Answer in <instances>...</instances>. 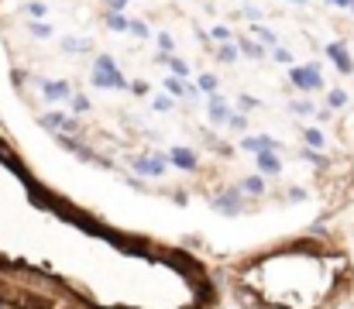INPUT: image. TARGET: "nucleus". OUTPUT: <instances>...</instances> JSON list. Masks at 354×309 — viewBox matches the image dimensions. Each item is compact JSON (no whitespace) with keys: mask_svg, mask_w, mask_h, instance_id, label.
<instances>
[{"mask_svg":"<svg viewBox=\"0 0 354 309\" xmlns=\"http://www.w3.org/2000/svg\"><path fill=\"white\" fill-rule=\"evenodd\" d=\"M93 86H100V90H124L127 86L111 55H100L97 59V66H93Z\"/></svg>","mask_w":354,"mask_h":309,"instance_id":"nucleus-1","label":"nucleus"},{"mask_svg":"<svg viewBox=\"0 0 354 309\" xmlns=\"http://www.w3.org/2000/svg\"><path fill=\"white\" fill-rule=\"evenodd\" d=\"M289 79H292L299 90H317V86H324V79H320V69H317V66H296V69L289 73Z\"/></svg>","mask_w":354,"mask_h":309,"instance_id":"nucleus-2","label":"nucleus"},{"mask_svg":"<svg viewBox=\"0 0 354 309\" xmlns=\"http://www.w3.org/2000/svg\"><path fill=\"white\" fill-rule=\"evenodd\" d=\"M134 169L145 172V176H162L165 172V158L155 155V158H134Z\"/></svg>","mask_w":354,"mask_h":309,"instance_id":"nucleus-3","label":"nucleus"},{"mask_svg":"<svg viewBox=\"0 0 354 309\" xmlns=\"http://www.w3.org/2000/svg\"><path fill=\"white\" fill-rule=\"evenodd\" d=\"M93 45H90V38H62V52L66 55H86Z\"/></svg>","mask_w":354,"mask_h":309,"instance_id":"nucleus-4","label":"nucleus"},{"mask_svg":"<svg viewBox=\"0 0 354 309\" xmlns=\"http://www.w3.org/2000/svg\"><path fill=\"white\" fill-rule=\"evenodd\" d=\"M258 169H261V172H268V176H275V172L282 169V162L272 155V148H261V151H258Z\"/></svg>","mask_w":354,"mask_h":309,"instance_id":"nucleus-5","label":"nucleus"},{"mask_svg":"<svg viewBox=\"0 0 354 309\" xmlns=\"http://www.w3.org/2000/svg\"><path fill=\"white\" fill-rule=\"evenodd\" d=\"M172 165L179 169H196V155L189 148H172Z\"/></svg>","mask_w":354,"mask_h":309,"instance_id":"nucleus-6","label":"nucleus"},{"mask_svg":"<svg viewBox=\"0 0 354 309\" xmlns=\"http://www.w3.org/2000/svg\"><path fill=\"white\" fill-rule=\"evenodd\" d=\"M327 55L337 62V69H341V73H351V59L344 55V45H330V48H327Z\"/></svg>","mask_w":354,"mask_h":309,"instance_id":"nucleus-7","label":"nucleus"},{"mask_svg":"<svg viewBox=\"0 0 354 309\" xmlns=\"http://www.w3.org/2000/svg\"><path fill=\"white\" fill-rule=\"evenodd\" d=\"M231 117V110H227V100H221V97H214L210 100V120H217V124H224Z\"/></svg>","mask_w":354,"mask_h":309,"instance_id":"nucleus-8","label":"nucleus"},{"mask_svg":"<svg viewBox=\"0 0 354 309\" xmlns=\"http://www.w3.org/2000/svg\"><path fill=\"white\" fill-rule=\"evenodd\" d=\"M241 148H248V151H261V148H272V151H275V141H272V138H244V141H241Z\"/></svg>","mask_w":354,"mask_h":309,"instance_id":"nucleus-9","label":"nucleus"},{"mask_svg":"<svg viewBox=\"0 0 354 309\" xmlns=\"http://www.w3.org/2000/svg\"><path fill=\"white\" fill-rule=\"evenodd\" d=\"M45 97L48 100H62V97H69V86L66 83H45Z\"/></svg>","mask_w":354,"mask_h":309,"instance_id":"nucleus-10","label":"nucleus"},{"mask_svg":"<svg viewBox=\"0 0 354 309\" xmlns=\"http://www.w3.org/2000/svg\"><path fill=\"white\" fill-rule=\"evenodd\" d=\"M237 48H241L248 59H261V55H265V48H261V45H254V41H248V38H241V45H237Z\"/></svg>","mask_w":354,"mask_h":309,"instance_id":"nucleus-11","label":"nucleus"},{"mask_svg":"<svg viewBox=\"0 0 354 309\" xmlns=\"http://www.w3.org/2000/svg\"><path fill=\"white\" fill-rule=\"evenodd\" d=\"M217 209H227V213H237V193H227V196H217L214 200Z\"/></svg>","mask_w":354,"mask_h":309,"instance_id":"nucleus-12","label":"nucleus"},{"mask_svg":"<svg viewBox=\"0 0 354 309\" xmlns=\"http://www.w3.org/2000/svg\"><path fill=\"white\" fill-rule=\"evenodd\" d=\"M28 31H31L35 38H52V24H41V21H31Z\"/></svg>","mask_w":354,"mask_h":309,"instance_id":"nucleus-13","label":"nucleus"},{"mask_svg":"<svg viewBox=\"0 0 354 309\" xmlns=\"http://www.w3.org/2000/svg\"><path fill=\"white\" fill-rule=\"evenodd\" d=\"M241 186H244V193H248V196H261V189H265V186H261V179H258V176H251V179H244V182H241Z\"/></svg>","mask_w":354,"mask_h":309,"instance_id":"nucleus-14","label":"nucleus"},{"mask_svg":"<svg viewBox=\"0 0 354 309\" xmlns=\"http://www.w3.org/2000/svg\"><path fill=\"white\" fill-rule=\"evenodd\" d=\"M107 28H111V31H127V17H120L118 10L107 14Z\"/></svg>","mask_w":354,"mask_h":309,"instance_id":"nucleus-15","label":"nucleus"},{"mask_svg":"<svg viewBox=\"0 0 354 309\" xmlns=\"http://www.w3.org/2000/svg\"><path fill=\"white\" fill-rule=\"evenodd\" d=\"M254 35L265 41V45H279V38H275V31H268V28H261V24H254Z\"/></svg>","mask_w":354,"mask_h":309,"instance_id":"nucleus-16","label":"nucleus"},{"mask_svg":"<svg viewBox=\"0 0 354 309\" xmlns=\"http://www.w3.org/2000/svg\"><path fill=\"white\" fill-rule=\"evenodd\" d=\"M306 144H310V148H324V134L313 131V127H306Z\"/></svg>","mask_w":354,"mask_h":309,"instance_id":"nucleus-17","label":"nucleus"},{"mask_svg":"<svg viewBox=\"0 0 354 309\" xmlns=\"http://www.w3.org/2000/svg\"><path fill=\"white\" fill-rule=\"evenodd\" d=\"M24 10H28L31 17H45V14H48V7H45V3H24Z\"/></svg>","mask_w":354,"mask_h":309,"instance_id":"nucleus-18","label":"nucleus"},{"mask_svg":"<svg viewBox=\"0 0 354 309\" xmlns=\"http://www.w3.org/2000/svg\"><path fill=\"white\" fill-rule=\"evenodd\" d=\"M158 52H162V55H172V38H169L165 31L158 35Z\"/></svg>","mask_w":354,"mask_h":309,"instance_id":"nucleus-19","label":"nucleus"},{"mask_svg":"<svg viewBox=\"0 0 354 309\" xmlns=\"http://www.w3.org/2000/svg\"><path fill=\"white\" fill-rule=\"evenodd\" d=\"M73 110H76V113H86V110H90V100H86L83 93H76V97H73Z\"/></svg>","mask_w":354,"mask_h":309,"instance_id":"nucleus-20","label":"nucleus"},{"mask_svg":"<svg viewBox=\"0 0 354 309\" xmlns=\"http://www.w3.org/2000/svg\"><path fill=\"white\" fill-rule=\"evenodd\" d=\"M292 113H299V117H310V113H313V103H306V100L292 103Z\"/></svg>","mask_w":354,"mask_h":309,"instance_id":"nucleus-21","label":"nucleus"},{"mask_svg":"<svg viewBox=\"0 0 354 309\" xmlns=\"http://www.w3.org/2000/svg\"><path fill=\"white\" fill-rule=\"evenodd\" d=\"M200 90L214 93V90H217V76H200Z\"/></svg>","mask_w":354,"mask_h":309,"instance_id":"nucleus-22","label":"nucleus"},{"mask_svg":"<svg viewBox=\"0 0 354 309\" xmlns=\"http://www.w3.org/2000/svg\"><path fill=\"white\" fill-rule=\"evenodd\" d=\"M45 127H66V117L62 113H48L45 117Z\"/></svg>","mask_w":354,"mask_h":309,"instance_id":"nucleus-23","label":"nucleus"},{"mask_svg":"<svg viewBox=\"0 0 354 309\" xmlns=\"http://www.w3.org/2000/svg\"><path fill=\"white\" fill-rule=\"evenodd\" d=\"M127 28H131V31H134L138 38H148V28H145L141 21H127Z\"/></svg>","mask_w":354,"mask_h":309,"instance_id":"nucleus-24","label":"nucleus"},{"mask_svg":"<svg viewBox=\"0 0 354 309\" xmlns=\"http://www.w3.org/2000/svg\"><path fill=\"white\" fill-rule=\"evenodd\" d=\"M217 55H221V62H234V59H237V52L231 48V45H224V48H221Z\"/></svg>","mask_w":354,"mask_h":309,"instance_id":"nucleus-25","label":"nucleus"},{"mask_svg":"<svg viewBox=\"0 0 354 309\" xmlns=\"http://www.w3.org/2000/svg\"><path fill=\"white\" fill-rule=\"evenodd\" d=\"M344 103H348V93H341V90L330 93V106H344Z\"/></svg>","mask_w":354,"mask_h":309,"instance_id":"nucleus-26","label":"nucleus"},{"mask_svg":"<svg viewBox=\"0 0 354 309\" xmlns=\"http://www.w3.org/2000/svg\"><path fill=\"white\" fill-rule=\"evenodd\" d=\"M155 110H172V97H155Z\"/></svg>","mask_w":354,"mask_h":309,"instance_id":"nucleus-27","label":"nucleus"},{"mask_svg":"<svg viewBox=\"0 0 354 309\" xmlns=\"http://www.w3.org/2000/svg\"><path fill=\"white\" fill-rule=\"evenodd\" d=\"M241 106H244V110H258V100H254V97H248V93H241Z\"/></svg>","mask_w":354,"mask_h":309,"instance_id":"nucleus-28","label":"nucleus"},{"mask_svg":"<svg viewBox=\"0 0 354 309\" xmlns=\"http://www.w3.org/2000/svg\"><path fill=\"white\" fill-rule=\"evenodd\" d=\"M165 86H169V93H186V86L179 79H165Z\"/></svg>","mask_w":354,"mask_h":309,"instance_id":"nucleus-29","label":"nucleus"},{"mask_svg":"<svg viewBox=\"0 0 354 309\" xmlns=\"http://www.w3.org/2000/svg\"><path fill=\"white\" fill-rule=\"evenodd\" d=\"M227 120H231V127H234V131H244V127H248V120H244V117H227Z\"/></svg>","mask_w":354,"mask_h":309,"instance_id":"nucleus-30","label":"nucleus"},{"mask_svg":"<svg viewBox=\"0 0 354 309\" xmlns=\"http://www.w3.org/2000/svg\"><path fill=\"white\" fill-rule=\"evenodd\" d=\"M275 59H279V62H289V52H286V48H279V45H275Z\"/></svg>","mask_w":354,"mask_h":309,"instance_id":"nucleus-31","label":"nucleus"},{"mask_svg":"<svg viewBox=\"0 0 354 309\" xmlns=\"http://www.w3.org/2000/svg\"><path fill=\"white\" fill-rule=\"evenodd\" d=\"M330 3H337V7H354V0H330Z\"/></svg>","mask_w":354,"mask_h":309,"instance_id":"nucleus-32","label":"nucleus"},{"mask_svg":"<svg viewBox=\"0 0 354 309\" xmlns=\"http://www.w3.org/2000/svg\"><path fill=\"white\" fill-rule=\"evenodd\" d=\"M111 7H114V10H118V7H124V0H111Z\"/></svg>","mask_w":354,"mask_h":309,"instance_id":"nucleus-33","label":"nucleus"},{"mask_svg":"<svg viewBox=\"0 0 354 309\" xmlns=\"http://www.w3.org/2000/svg\"><path fill=\"white\" fill-rule=\"evenodd\" d=\"M296 3H303V0H296Z\"/></svg>","mask_w":354,"mask_h":309,"instance_id":"nucleus-34","label":"nucleus"}]
</instances>
